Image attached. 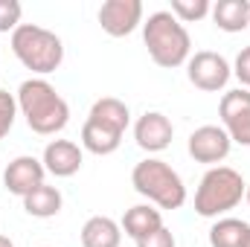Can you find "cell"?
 <instances>
[{"label": "cell", "instance_id": "cell-1", "mask_svg": "<svg viewBox=\"0 0 250 247\" xmlns=\"http://www.w3.org/2000/svg\"><path fill=\"white\" fill-rule=\"evenodd\" d=\"M18 111L23 114L26 125L41 137L59 134L70 123L67 102L47 79H26L18 87Z\"/></svg>", "mask_w": 250, "mask_h": 247}, {"label": "cell", "instance_id": "cell-2", "mask_svg": "<svg viewBox=\"0 0 250 247\" xmlns=\"http://www.w3.org/2000/svg\"><path fill=\"white\" fill-rule=\"evenodd\" d=\"M143 41L148 47V56L157 67H181L189 62V50H192V38H189L187 26L172 15V12H154L148 15V21L143 23Z\"/></svg>", "mask_w": 250, "mask_h": 247}, {"label": "cell", "instance_id": "cell-3", "mask_svg": "<svg viewBox=\"0 0 250 247\" xmlns=\"http://www.w3.org/2000/svg\"><path fill=\"white\" fill-rule=\"evenodd\" d=\"M12 53L26 70L47 76L59 70L64 62V44L62 38L38 23H21L12 32Z\"/></svg>", "mask_w": 250, "mask_h": 247}, {"label": "cell", "instance_id": "cell-4", "mask_svg": "<svg viewBox=\"0 0 250 247\" xmlns=\"http://www.w3.org/2000/svg\"><path fill=\"white\" fill-rule=\"evenodd\" d=\"M131 184L143 198H148L160 209H181L187 204V186L166 160L157 157L140 160L131 172Z\"/></svg>", "mask_w": 250, "mask_h": 247}, {"label": "cell", "instance_id": "cell-5", "mask_svg": "<svg viewBox=\"0 0 250 247\" xmlns=\"http://www.w3.org/2000/svg\"><path fill=\"white\" fill-rule=\"evenodd\" d=\"M245 178L230 166H212L195 192V212L201 218H218L230 209H236L245 198Z\"/></svg>", "mask_w": 250, "mask_h": 247}, {"label": "cell", "instance_id": "cell-6", "mask_svg": "<svg viewBox=\"0 0 250 247\" xmlns=\"http://www.w3.org/2000/svg\"><path fill=\"white\" fill-rule=\"evenodd\" d=\"M187 76L189 82L198 87V90H207V93H215V90H224L233 70L224 56L212 53V50H201L195 53L187 64Z\"/></svg>", "mask_w": 250, "mask_h": 247}, {"label": "cell", "instance_id": "cell-7", "mask_svg": "<svg viewBox=\"0 0 250 247\" xmlns=\"http://www.w3.org/2000/svg\"><path fill=\"white\" fill-rule=\"evenodd\" d=\"M218 117L221 128L227 131V137L239 145H250V90H227L221 96L218 105Z\"/></svg>", "mask_w": 250, "mask_h": 247}, {"label": "cell", "instance_id": "cell-8", "mask_svg": "<svg viewBox=\"0 0 250 247\" xmlns=\"http://www.w3.org/2000/svg\"><path fill=\"white\" fill-rule=\"evenodd\" d=\"M230 145H233V140L227 137V131L221 125H201V128H195L187 143L189 157L195 163H209V166L221 163L230 154Z\"/></svg>", "mask_w": 250, "mask_h": 247}, {"label": "cell", "instance_id": "cell-9", "mask_svg": "<svg viewBox=\"0 0 250 247\" xmlns=\"http://www.w3.org/2000/svg\"><path fill=\"white\" fill-rule=\"evenodd\" d=\"M99 23L111 38H125L143 23L140 0H105L99 6Z\"/></svg>", "mask_w": 250, "mask_h": 247}, {"label": "cell", "instance_id": "cell-10", "mask_svg": "<svg viewBox=\"0 0 250 247\" xmlns=\"http://www.w3.org/2000/svg\"><path fill=\"white\" fill-rule=\"evenodd\" d=\"M172 137H175V125H172V120L166 114H160V111H146L137 120V125H134V140L148 154H157V151L169 148L172 145Z\"/></svg>", "mask_w": 250, "mask_h": 247}, {"label": "cell", "instance_id": "cell-11", "mask_svg": "<svg viewBox=\"0 0 250 247\" xmlns=\"http://www.w3.org/2000/svg\"><path fill=\"white\" fill-rule=\"evenodd\" d=\"M44 175H47V169H44V163H41L38 157L21 154V157H15V160L6 166L3 184H6V189H9L12 195L26 198L29 192H35L38 186H44Z\"/></svg>", "mask_w": 250, "mask_h": 247}, {"label": "cell", "instance_id": "cell-12", "mask_svg": "<svg viewBox=\"0 0 250 247\" xmlns=\"http://www.w3.org/2000/svg\"><path fill=\"white\" fill-rule=\"evenodd\" d=\"M41 163H44V169H47L50 175H56V178H73V175L82 169L84 154H82V148H79L73 140H53V143H47Z\"/></svg>", "mask_w": 250, "mask_h": 247}, {"label": "cell", "instance_id": "cell-13", "mask_svg": "<svg viewBox=\"0 0 250 247\" xmlns=\"http://www.w3.org/2000/svg\"><path fill=\"white\" fill-rule=\"evenodd\" d=\"M123 227L108 215H93L82 227V247H120Z\"/></svg>", "mask_w": 250, "mask_h": 247}, {"label": "cell", "instance_id": "cell-14", "mask_svg": "<svg viewBox=\"0 0 250 247\" xmlns=\"http://www.w3.org/2000/svg\"><path fill=\"white\" fill-rule=\"evenodd\" d=\"M160 227H163V215H160V209H154L151 204H137V206H131L123 215L125 236H131L134 242L151 236V233L160 230Z\"/></svg>", "mask_w": 250, "mask_h": 247}, {"label": "cell", "instance_id": "cell-15", "mask_svg": "<svg viewBox=\"0 0 250 247\" xmlns=\"http://www.w3.org/2000/svg\"><path fill=\"white\" fill-rule=\"evenodd\" d=\"M212 21L224 32H242L250 26V3L248 0H218L212 6Z\"/></svg>", "mask_w": 250, "mask_h": 247}, {"label": "cell", "instance_id": "cell-16", "mask_svg": "<svg viewBox=\"0 0 250 247\" xmlns=\"http://www.w3.org/2000/svg\"><path fill=\"white\" fill-rule=\"evenodd\" d=\"M87 120L102 123V125H108V128H114V131H120V134H125V128H128V123H131V114H128V105H125L123 99L102 96V99L93 102Z\"/></svg>", "mask_w": 250, "mask_h": 247}, {"label": "cell", "instance_id": "cell-17", "mask_svg": "<svg viewBox=\"0 0 250 247\" xmlns=\"http://www.w3.org/2000/svg\"><path fill=\"white\" fill-rule=\"evenodd\" d=\"M250 239V224L242 218H218L209 230L212 247H245Z\"/></svg>", "mask_w": 250, "mask_h": 247}, {"label": "cell", "instance_id": "cell-18", "mask_svg": "<svg viewBox=\"0 0 250 247\" xmlns=\"http://www.w3.org/2000/svg\"><path fill=\"white\" fill-rule=\"evenodd\" d=\"M62 192L56 186H38L35 192H29L23 198V209L32 215V218H53L62 212Z\"/></svg>", "mask_w": 250, "mask_h": 247}, {"label": "cell", "instance_id": "cell-19", "mask_svg": "<svg viewBox=\"0 0 250 247\" xmlns=\"http://www.w3.org/2000/svg\"><path fill=\"white\" fill-rule=\"evenodd\" d=\"M212 12L209 0H172V15L181 21V23H192V21H201Z\"/></svg>", "mask_w": 250, "mask_h": 247}, {"label": "cell", "instance_id": "cell-20", "mask_svg": "<svg viewBox=\"0 0 250 247\" xmlns=\"http://www.w3.org/2000/svg\"><path fill=\"white\" fill-rule=\"evenodd\" d=\"M15 117H18V99L9 90H0V140L12 131Z\"/></svg>", "mask_w": 250, "mask_h": 247}, {"label": "cell", "instance_id": "cell-21", "mask_svg": "<svg viewBox=\"0 0 250 247\" xmlns=\"http://www.w3.org/2000/svg\"><path fill=\"white\" fill-rule=\"evenodd\" d=\"M21 3L18 0H0V32H15L21 26Z\"/></svg>", "mask_w": 250, "mask_h": 247}, {"label": "cell", "instance_id": "cell-22", "mask_svg": "<svg viewBox=\"0 0 250 247\" xmlns=\"http://www.w3.org/2000/svg\"><path fill=\"white\" fill-rule=\"evenodd\" d=\"M137 247H175V236H172V230L160 227V230H154L151 236L140 239V242H137Z\"/></svg>", "mask_w": 250, "mask_h": 247}, {"label": "cell", "instance_id": "cell-23", "mask_svg": "<svg viewBox=\"0 0 250 247\" xmlns=\"http://www.w3.org/2000/svg\"><path fill=\"white\" fill-rule=\"evenodd\" d=\"M233 73H236V79L245 84V90L250 87V47H245L239 56H236V64H233Z\"/></svg>", "mask_w": 250, "mask_h": 247}, {"label": "cell", "instance_id": "cell-24", "mask_svg": "<svg viewBox=\"0 0 250 247\" xmlns=\"http://www.w3.org/2000/svg\"><path fill=\"white\" fill-rule=\"evenodd\" d=\"M0 247H15V245H12V239H9V236H0Z\"/></svg>", "mask_w": 250, "mask_h": 247}, {"label": "cell", "instance_id": "cell-25", "mask_svg": "<svg viewBox=\"0 0 250 247\" xmlns=\"http://www.w3.org/2000/svg\"><path fill=\"white\" fill-rule=\"evenodd\" d=\"M245 198H248V204H250V184H248V189H245Z\"/></svg>", "mask_w": 250, "mask_h": 247}, {"label": "cell", "instance_id": "cell-26", "mask_svg": "<svg viewBox=\"0 0 250 247\" xmlns=\"http://www.w3.org/2000/svg\"><path fill=\"white\" fill-rule=\"evenodd\" d=\"M245 247H250V239H248V245H245Z\"/></svg>", "mask_w": 250, "mask_h": 247}]
</instances>
